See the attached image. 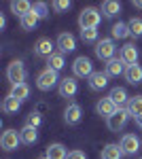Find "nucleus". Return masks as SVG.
<instances>
[{
  "mask_svg": "<svg viewBox=\"0 0 142 159\" xmlns=\"http://www.w3.org/2000/svg\"><path fill=\"white\" fill-rule=\"evenodd\" d=\"M57 89H59V96H62V98H72V96L79 91V83H76L74 76H66V79L59 81Z\"/></svg>",
  "mask_w": 142,
  "mask_h": 159,
  "instance_id": "nucleus-8",
  "label": "nucleus"
},
{
  "mask_svg": "<svg viewBox=\"0 0 142 159\" xmlns=\"http://www.w3.org/2000/svg\"><path fill=\"white\" fill-rule=\"evenodd\" d=\"M45 157H47V159H66V157H68V153H66V147H64V144L55 142V144H49V147H47Z\"/></svg>",
  "mask_w": 142,
  "mask_h": 159,
  "instance_id": "nucleus-18",
  "label": "nucleus"
},
{
  "mask_svg": "<svg viewBox=\"0 0 142 159\" xmlns=\"http://www.w3.org/2000/svg\"><path fill=\"white\" fill-rule=\"evenodd\" d=\"M125 155L119 144H106V147L102 148V159H121Z\"/></svg>",
  "mask_w": 142,
  "mask_h": 159,
  "instance_id": "nucleus-21",
  "label": "nucleus"
},
{
  "mask_svg": "<svg viewBox=\"0 0 142 159\" xmlns=\"http://www.w3.org/2000/svg\"><path fill=\"white\" fill-rule=\"evenodd\" d=\"M119 57L123 60L125 66H134V64H138V49H136V45H131V43L123 45V47H121V53H119Z\"/></svg>",
  "mask_w": 142,
  "mask_h": 159,
  "instance_id": "nucleus-10",
  "label": "nucleus"
},
{
  "mask_svg": "<svg viewBox=\"0 0 142 159\" xmlns=\"http://www.w3.org/2000/svg\"><path fill=\"white\" fill-rule=\"evenodd\" d=\"M59 79L57 72L55 70H51V68H45L43 72L36 76V87L40 89V91H49V89H53L55 85H59Z\"/></svg>",
  "mask_w": 142,
  "mask_h": 159,
  "instance_id": "nucleus-2",
  "label": "nucleus"
},
{
  "mask_svg": "<svg viewBox=\"0 0 142 159\" xmlns=\"http://www.w3.org/2000/svg\"><path fill=\"white\" fill-rule=\"evenodd\" d=\"M106 85H108V74L106 72H94L89 76V87L94 91H102Z\"/></svg>",
  "mask_w": 142,
  "mask_h": 159,
  "instance_id": "nucleus-16",
  "label": "nucleus"
},
{
  "mask_svg": "<svg viewBox=\"0 0 142 159\" xmlns=\"http://www.w3.org/2000/svg\"><path fill=\"white\" fill-rule=\"evenodd\" d=\"M40 159H47V157H40Z\"/></svg>",
  "mask_w": 142,
  "mask_h": 159,
  "instance_id": "nucleus-38",
  "label": "nucleus"
},
{
  "mask_svg": "<svg viewBox=\"0 0 142 159\" xmlns=\"http://www.w3.org/2000/svg\"><path fill=\"white\" fill-rule=\"evenodd\" d=\"M95 110H98V115H102V117H106V119H108V117H112V115L119 110V106L110 98H102L98 104H95Z\"/></svg>",
  "mask_w": 142,
  "mask_h": 159,
  "instance_id": "nucleus-13",
  "label": "nucleus"
},
{
  "mask_svg": "<svg viewBox=\"0 0 142 159\" xmlns=\"http://www.w3.org/2000/svg\"><path fill=\"white\" fill-rule=\"evenodd\" d=\"M7 79L11 81V85L25 83V66H24V61H19V60L11 61L9 68H7Z\"/></svg>",
  "mask_w": 142,
  "mask_h": 159,
  "instance_id": "nucleus-4",
  "label": "nucleus"
},
{
  "mask_svg": "<svg viewBox=\"0 0 142 159\" xmlns=\"http://www.w3.org/2000/svg\"><path fill=\"white\" fill-rule=\"evenodd\" d=\"M130 36L134 38H140L142 36V19L140 17H134V19H130Z\"/></svg>",
  "mask_w": 142,
  "mask_h": 159,
  "instance_id": "nucleus-29",
  "label": "nucleus"
},
{
  "mask_svg": "<svg viewBox=\"0 0 142 159\" xmlns=\"http://www.w3.org/2000/svg\"><path fill=\"white\" fill-rule=\"evenodd\" d=\"M32 11L38 15V19H45V17L49 15V9H47V4H45V2H34Z\"/></svg>",
  "mask_w": 142,
  "mask_h": 159,
  "instance_id": "nucleus-33",
  "label": "nucleus"
},
{
  "mask_svg": "<svg viewBox=\"0 0 142 159\" xmlns=\"http://www.w3.org/2000/svg\"><path fill=\"white\" fill-rule=\"evenodd\" d=\"M127 110H130V115L134 117V119L140 117V115H142V96L130 98V102H127Z\"/></svg>",
  "mask_w": 142,
  "mask_h": 159,
  "instance_id": "nucleus-27",
  "label": "nucleus"
},
{
  "mask_svg": "<svg viewBox=\"0 0 142 159\" xmlns=\"http://www.w3.org/2000/svg\"><path fill=\"white\" fill-rule=\"evenodd\" d=\"M108 98L112 100L119 108H121L125 102H130V98H127V91H125L123 87H112V89H110V93H108Z\"/></svg>",
  "mask_w": 142,
  "mask_h": 159,
  "instance_id": "nucleus-20",
  "label": "nucleus"
},
{
  "mask_svg": "<svg viewBox=\"0 0 142 159\" xmlns=\"http://www.w3.org/2000/svg\"><path fill=\"white\" fill-rule=\"evenodd\" d=\"M57 47H59V53H70V51L76 49V38L72 36L70 32H62L57 36Z\"/></svg>",
  "mask_w": 142,
  "mask_h": 159,
  "instance_id": "nucleus-11",
  "label": "nucleus"
},
{
  "mask_svg": "<svg viewBox=\"0 0 142 159\" xmlns=\"http://www.w3.org/2000/svg\"><path fill=\"white\" fill-rule=\"evenodd\" d=\"M102 13L106 17H115L117 13H121V2H115V0H104L102 2Z\"/></svg>",
  "mask_w": 142,
  "mask_h": 159,
  "instance_id": "nucleus-24",
  "label": "nucleus"
},
{
  "mask_svg": "<svg viewBox=\"0 0 142 159\" xmlns=\"http://www.w3.org/2000/svg\"><path fill=\"white\" fill-rule=\"evenodd\" d=\"M134 7L136 9H142V0H134Z\"/></svg>",
  "mask_w": 142,
  "mask_h": 159,
  "instance_id": "nucleus-36",
  "label": "nucleus"
},
{
  "mask_svg": "<svg viewBox=\"0 0 142 159\" xmlns=\"http://www.w3.org/2000/svg\"><path fill=\"white\" fill-rule=\"evenodd\" d=\"M136 123H138V125L142 127V115H140V117H136Z\"/></svg>",
  "mask_w": 142,
  "mask_h": 159,
  "instance_id": "nucleus-37",
  "label": "nucleus"
},
{
  "mask_svg": "<svg viewBox=\"0 0 142 159\" xmlns=\"http://www.w3.org/2000/svg\"><path fill=\"white\" fill-rule=\"evenodd\" d=\"M66 66V60H64V53H53L51 57L47 60V68H51V70H55V72H59L62 68Z\"/></svg>",
  "mask_w": 142,
  "mask_h": 159,
  "instance_id": "nucleus-25",
  "label": "nucleus"
},
{
  "mask_svg": "<svg viewBox=\"0 0 142 159\" xmlns=\"http://www.w3.org/2000/svg\"><path fill=\"white\" fill-rule=\"evenodd\" d=\"M112 36H115V38H125V36H130V25L123 24V21L115 24V25H112Z\"/></svg>",
  "mask_w": 142,
  "mask_h": 159,
  "instance_id": "nucleus-30",
  "label": "nucleus"
},
{
  "mask_svg": "<svg viewBox=\"0 0 142 159\" xmlns=\"http://www.w3.org/2000/svg\"><path fill=\"white\" fill-rule=\"evenodd\" d=\"M34 55L38 57H51L53 55V43H51V38H38L34 45Z\"/></svg>",
  "mask_w": 142,
  "mask_h": 159,
  "instance_id": "nucleus-12",
  "label": "nucleus"
},
{
  "mask_svg": "<svg viewBox=\"0 0 142 159\" xmlns=\"http://www.w3.org/2000/svg\"><path fill=\"white\" fill-rule=\"evenodd\" d=\"M119 147H121V151H123L125 155H136V151L140 148V140H138L136 134H125L121 138Z\"/></svg>",
  "mask_w": 142,
  "mask_h": 159,
  "instance_id": "nucleus-9",
  "label": "nucleus"
},
{
  "mask_svg": "<svg viewBox=\"0 0 142 159\" xmlns=\"http://www.w3.org/2000/svg\"><path fill=\"white\" fill-rule=\"evenodd\" d=\"M140 159H142V157H140Z\"/></svg>",
  "mask_w": 142,
  "mask_h": 159,
  "instance_id": "nucleus-39",
  "label": "nucleus"
},
{
  "mask_svg": "<svg viewBox=\"0 0 142 159\" xmlns=\"http://www.w3.org/2000/svg\"><path fill=\"white\" fill-rule=\"evenodd\" d=\"M19 142H21V138H19V132H15V129H7L0 136V147L4 151H15L19 147Z\"/></svg>",
  "mask_w": 142,
  "mask_h": 159,
  "instance_id": "nucleus-7",
  "label": "nucleus"
},
{
  "mask_svg": "<svg viewBox=\"0 0 142 159\" xmlns=\"http://www.w3.org/2000/svg\"><path fill=\"white\" fill-rule=\"evenodd\" d=\"M19 21H21V28H24L25 32H30V30H34L36 24H38V15H36L34 11H30L28 15H24Z\"/></svg>",
  "mask_w": 142,
  "mask_h": 159,
  "instance_id": "nucleus-28",
  "label": "nucleus"
},
{
  "mask_svg": "<svg viewBox=\"0 0 142 159\" xmlns=\"http://www.w3.org/2000/svg\"><path fill=\"white\" fill-rule=\"evenodd\" d=\"M127 119H130V110H127V108H119L112 117H108V119H106L108 129H110V132H121V129L125 127Z\"/></svg>",
  "mask_w": 142,
  "mask_h": 159,
  "instance_id": "nucleus-5",
  "label": "nucleus"
},
{
  "mask_svg": "<svg viewBox=\"0 0 142 159\" xmlns=\"http://www.w3.org/2000/svg\"><path fill=\"white\" fill-rule=\"evenodd\" d=\"M19 138H21V142H24V144H34L36 140H38V132H36V127L25 125L24 129L19 132Z\"/></svg>",
  "mask_w": 142,
  "mask_h": 159,
  "instance_id": "nucleus-22",
  "label": "nucleus"
},
{
  "mask_svg": "<svg viewBox=\"0 0 142 159\" xmlns=\"http://www.w3.org/2000/svg\"><path fill=\"white\" fill-rule=\"evenodd\" d=\"M32 7H34V4H32V2H28V0H13V2H11V11L15 13L19 19L32 11Z\"/></svg>",
  "mask_w": 142,
  "mask_h": 159,
  "instance_id": "nucleus-17",
  "label": "nucleus"
},
{
  "mask_svg": "<svg viewBox=\"0 0 142 159\" xmlns=\"http://www.w3.org/2000/svg\"><path fill=\"white\" fill-rule=\"evenodd\" d=\"M72 72H74L76 79H89L94 74V64H91L89 57L81 55V57H76V60L72 61Z\"/></svg>",
  "mask_w": 142,
  "mask_h": 159,
  "instance_id": "nucleus-3",
  "label": "nucleus"
},
{
  "mask_svg": "<svg viewBox=\"0 0 142 159\" xmlns=\"http://www.w3.org/2000/svg\"><path fill=\"white\" fill-rule=\"evenodd\" d=\"M9 96L17 98L19 102H24V100L30 96V87H28V83H19V85H13V87H11V93H9Z\"/></svg>",
  "mask_w": 142,
  "mask_h": 159,
  "instance_id": "nucleus-23",
  "label": "nucleus"
},
{
  "mask_svg": "<svg viewBox=\"0 0 142 159\" xmlns=\"http://www.w3.org/2000/svg\"><path fill=\"white\" fill-rule=\"evenodd\" d=\"M115 43L110 40V38H102V40H98L95 43V55L100 57V60H106L110 61L112 57H115Z\"/></svg>",
  "mask_w": 142,
  "mask_h": 159,
  "instance_id": "nucleus-6",
  "label": "nucleus"
},
{
  "mask_svg": "<svg viewBox=\"0 0 142 159\" xmlns=\"http://www.w3.org/2000/svg\"><path fill=\"white\" fill-rule=\"evenodd\" d=\"M21 106V102L17 98H13V96H7V98L2 100V110L7 112V115H13V112H17Z\"/></svg>",
  "mask_w": 142,
  "mask_h": 159,
  "instance_id": "nucleus-26",
  "label": "nucleus"
},
{
  "mask_svg": "<svg viewBox=\"0 0 142 159\" xmlns=\"http://www.w3.org/2000/svg\"><path fill=\"white\" fill-rule=\"evenodd\" d=\"M83 43H98V30H81Z\"/></svg>",
  "mask_w": 142,
  "mask_h": 159,
  "instance_id": "nucleus-32",
  "label": "nucleus"
},
{
  "mask_svg": "<svg viewBox=\"0 0 142 159\" xmlns=\"http://www.w3.org/2000/svg\"><path fill=\"white\" fill-rule=\"evenodd\" d=\"M100 19H102L100 11L94 9V7H87V9H83L81 15H79V25H81V30H98Z\"/></svg>",
  "mask_w": 142,
  "mask_h": 159,
  "instance_id": "nucleus-1",
  "label": "nucleus"
},
{
  "mask_svg": "<svg viewBox=\"0 0 142 159\" xmlns=\"http://www.w3.org/2000/svg\"><path fill=\"white\" fill-rule=\"evenodd\" d=\"M66 159H87V155H85L83 151L74 148V151H70V153H68V157H66Z\"/></svg>",
  "mask_w": 142,
  "mask_h": 159,
  "instance_id": "nucleus-35",
  "label": "nucleus"
},
{
  "mask_svg": "<svg viewBox=\"0 0 142 159\" xmlns=\"http://www.w3.org/2000/svg\"><path fill=\"white\" fill-rule=\"evenodd\" d=\"M53 9L55 11H66V9H70V2L68 0H55L53 2Z\"/></svg>",
  "mask_w": 142,
  "mask_h": 159,
  "instance_id": "nucleus-34",
  "label": "nucleus"
},
{
  "mask_svg": "<svg viewBox=\"0 0 142 159\" xmlns=\"http://www.w3.org/2000/svg\"><path fill=\"white\" fill-rule=\"evenodd\" d=\"M125 79H127V83H131V85H138V83L142 81V68H140V64L127 66V68H125Z\"/></svg>",
  "mask_w": 142,
  "mask_h": 159,
  "instance_id": "nucleus-19",
  "label": "nucleus"
},
{
  "mask_svg": "<svg viewBox=\"0 0 142 159\" xmlns=\"http://www.w3.org/2000/svg\"><path fill=\"white\" fill-rule=\"evenodd\" d=\"M125 64L121 57H112L110 61H106V74L108 76H119V74H125Z\"/></svg>",
  "mask_w": 142,
  "mask_h": 159,
  "instance_id": "nucleus-15",
  "label": "nucleus"
},
{
  "mask_svg": "<svg viewBox=\"0 0 142 159\" xmlns=\"http://www.w3.org/2000/svg\"><path fill=\"white\" fill-rule=\"evenodd\" d=\"M81 117H83V110L79 104H68L66 110H64V121L68 123V125H76V123L81 121Z\"/></svg>",
  "mask_w": 142,
  "mask_h": 159,
  "instance_id": "nucleus-14",
  "label": "nucleus"
},
{
  "mask_svg": "<svg viewBox=\"0 0 142 159\" xmlns=\"http://www.w3.org/2000/svg\"><path fill=\"white\" fill-rule=\"evenodd\" d=\"M43 123V117H40V112H36L32 110L30 115H28V119H25V125H30V127H38Z\"/></svg>",
  "mask_w": 142,
  "mask_h": 159,
  "instance_id": "nucleus-31",
  "label": "nucleus"
}]
</instances>
